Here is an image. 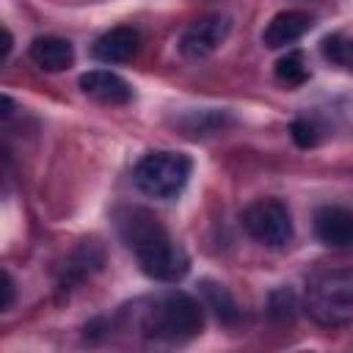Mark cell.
Here are the masks:
<instances>
[{
    "label": "cell",
    "mask_w": 353,
    "mask_h": 353,
    "mask_svg": "<svg viewBox=\"0 0 353 353\" xmlns=\"http://www.w3.org/2000/svg\"><path fill=\"white\" fill-rule=\"evenodd\" d=\"M232 30V22L226 14H210V17H201L196 22H190L179 39V52L190 61H201V58H210L229 36Z\"/></svg>",
    "instance_id": "cell-6"
},
{
    "label": "cell",
    "mask_w": 353,
    "mask_h": 353,
    "mask_svg": "<svg viewBox=\"0 0 353 353\" xmlns=\"http://www.w3.org/2000/svg\"><path fill=\"white\" fill-rule=\"evenodd\" d=\"M320 52L328 63L353 72V36L350 33H331L320 41Z\"/></svg>",
    "instance_id": "cell-12"
},
{
    "label": "cell",
    "mask_w": 353,
    "mask_h": 353,
    "mask_svg": "<svg viewBox=\"0 0 353 353\" xmlns=\"http://www.w3.org/2000/svg\"><path fill=\"white\" fill-rule=\"evenodd\" d=\"M135 328L157 342L193 339L204 328V303L182 290H168L143 301V309H135Z\"/></svg>",
    "instance_id": "cell-2"
},
{
    "label": "cell",
    "mask_w": 353,
    "mask_h": 353,
    "mask_svg": "<svg viewBox=\"0 0 353 353\" xmlns=\"http://www.w3.org/2000/svg\"><path fill=\"white\" fill-rule=\"evenodd\" d=\"M138 50H141V33L135 28H110L94 41L91 55L99 63H124L135 58Z\"/></svg>",
    "instance_id": "cell-10"
},
{
    "label": "cell",
    "mask_w": 353,
    "mask_h": 353,
    "mask_svg": "<svg viewBox=\"0 0 353 353\" xmlns=\"http://www.w3.org/2000/svg\"><path fill=\"white\" fill-rule=\"evenodd\" d=\"M190 168H193V163L182 152H165V149L149 152L138 160V165L132 171V182L143 196L168 201L185 190V185L190 179Z\"/></svg>",
    "instance_id": "cell-3"
},
{
    "label": "cell",
    "mask_w": 353,
    "mask_h": 353,
    "mask_svg": "<svg viewBox=\"0 0 353 353\" xmlns=\"http://www.w3.org/2000/svg\"><path fill=\"white\" fill-rule=\"evenodd\" d=\"M243 229L262 245H270V248H284L290 240H292V218H290V210L279 201V199H259V201H251L243 215Z\"/></svg>",
    "instance_id": "cell-5"
},
{
    "label": "cell",
    "mask_w": 353,
    "mask_h": 353,
    "mask_svg": "<svg viewBox=\"0 0 353 353\" xmlns=\"http://www.w3.org/2000/svg\"><path fill=\"white\" fill-rule=\"evenodd\" d=\"M80 88L85 97L102 105H127L132 99V85L110 69H91L80 74Z\"/></svg>",
    "instance_id": "cell-8"
},
{
    "label": "cell",
    "mask_w": 353,
    "mask_h": 353,
    "mask_svg": "<svg viewBox=\"0 0 353 353\" xmlns=\"http://www.w3.org/2000/svg\"><path fill=\"white\" fill-rule=\"evenodd\" d=\"M312 17L306 11L290 8V11H279L262 30V44L268 50H281L287 44H295L301 36H306L312 30Z\"/></svg>",
    "instance_id": "cell-9"
},
{
    "label": "cell",
    "mask_w": 353,
    "mask_h": 353,
    "mask_svg": "<svg viewBox=\"0 0 353 353\" xmlns=\"http://www.w3.org/2000/svg\"><path fill=\"white\" fill-rule=\"evenodd\" d=\"M201 295H204V306H210V309L218 314V320L234 323V320L240 317L237 303H234V298L226 292V287H221V284H215V281H201Z\"/></svg>",
    "instance_id": "cell-13"
},
{
    "label": "cell",
    "mask_w": 353,
    "mask_h": 353,
    "mask_svg": "<svg viewBox=\"0 0 353 353\" xmlns=\"http://www.w3.org/2000/svg\"><path fill=\"white\" fill-rule=\"evenodd\" d=\"M314 234L328 248H353V210L325 204L314 212Z\"/></svg>",
    "instance_id": "cell-7"
},
{
    "label": "cell",
    "mask_w": 353,
    "mask_h": 353,
    "mask_svg": "<svg viewBox=\"0 0 353 353\" xmlns=\"http://www.w3.org/2000/svg\"><path fill=\"white\" fill-rule=\"evenodd\" d=\"M276 80L281 85H301L309 80V63H306V55L301 50H292L287 55H281L276 61Z\"/></svg>",
    "instance_id": "cell-14"
},
{
    "label": "cell",
    "mask_w": 353,
    "mask_h": 353,
    "mask_svg": "<svg viewBox=\"0 0 353 353\" xmlns=\"http://www.w3.org/2000/svg\"><path fill=\"white\" fill-rule=\"evenodd\" d=\"M290 135H292V141H295L301 149L317 146V130H314V124H309V121H303V119H295V121L290 124Z\"/></svg>",
    "instance_id": "cell-15"
},
{
    "label": "cell",
    "mask_w": 353,
    "mask_h": 353,
    "mask_svg": "<svg viewBox=\"0 0 353 353\" xmlns=\"http://www.w3.org/2000/svg\"><path fill=\"white\" fill-rule=\"evenodd\" d=\"M306 312L320 325L353 320V270L320 273L306 284Z\"/></svg>",
    "instance_id": "cell-4"
},
{
    "label": "cell",
    "mask_w": 353,
    "mask_h": 353,
    "mask_svg": "<svg viewBox=\"0 0 353 353\" xmlns=\"http://www.w3.org/2000/svg\"><path fill=\"white\" fill-rule=\"evenodd\" d=\"M11 108H14V102H11V97H3V119H8V116L14 113Z\"/></svg>",
    "instance_id": "cell-18"
},
{
    "label": "cell",
    "mask_w": 353,
    "mask_h": 353,
    "mask_svg": "<svg viewBox=\"0 0 353 353\" xmlns=\"http://www.w3.org/2000/svg\"><path fill=\"white\" fill-rule=\"evenodd\" d=\"M116 229L124 245L135 254L138 268L163 284H176L188 270L190 259L185 248L168 234V229L143 207H124L116 212Z\"/></svg>",
    "instance_id": "cell-1"
},
{
    "label": "cell",
    "mask_w": 353,
    "mask_h": 353,
    "mask_svg": "<svg viewBox=\"0 0 353 353\" xmlns=\"http://www.w3.org/2000/svg\"><path fill=\"white\" fill-rule=\"evenodd\" d=\"M3 303H0V309L6 312V309H11V303H14V281H11V273L8 270H3Z\"/></svg>",
    "instance_id": "cell-16"
},
{
    "label": "cell",
    "mask_w": 353,
    "mask_h": 353,
    "mask_svg": "<svg viewBox=\"0 0 353 353\" xmlns=\"http://www.w3.org/2000/svg\"><path fill=\"white\" fill-rule=\"evenodd\" d=\"M30 58L44 72H63L74 63V47L61 36H39L30 41Z\"/></svg>",
    "instance_id": "cell-11"
},
{
    "label": "cell",
    "mask_w": 353,
    "mask_h": 353,
    "mask_svg": "<svg viewBox=\"0 0 353 353\" xmlns=\"http://www.w3.org/2000/svg\"><path fill=\"white\" fill-rule=\"evenodd\" d=\"M11 33H8V28H3V61L8 58V52H11Z\"/></svg>",
    "instance_id": "cell-17"
}]
</instances>
